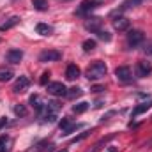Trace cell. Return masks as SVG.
I'll use <instances>...</instances> for the list:
<instances>
[{
    "label": "cell",
    "mask_w": 152,
    "mask_h": 152,
    "mask_svg": "<svg viewBox=\"0 0 152 152\" xmlns=\"http://www.w3.org/2000/svg\"><path fill=\"white\" fill-rule=\"evenodd\" d=\"M113 115H117V112H115V110H112V112H108V113H104L103 117H101V122L108 120V118H110V117H113Z\"/></svg>",
    "instance_id": "32"
},
{
    "label": "cell",
    "mask_w": 152,
    "mask_h": 152,
    "mask_svg": "<svg viewBox=\"0 0 152 152\" xmlns=\"http://www.w3.org/2000/svg\"><path fill=\"white\" fill-rule=\"evenodd\" d=\"M80 75H81V71L76 64H69L66 67V78L67 80H76V78H80Z\"/></svg>",
    "instance_id": "15"
},
{
    "label": "cell",
    "mask_w": 152,
    "mask_h": 152,
    "mask_svg": "<svg viewBox=\"0 0 152 152\" xmlns=\"http://www.w3.org/2000/svg\"><path fill=\"white\" fill-rule=\"evenodd\" d=\"M7 124H9V120H7V117H2V118H0V129H4V127H5Z\"/></svg>",
    "instance_id": "34"
},
{
    "label": "cell",
    "mask_w": 152,
    "mask_h": 152,
    "mask_svg": "<svg viewBox=\"0 0 152 152\" xmlns=\"http://www.w3.org/2000/svg\"><path fill=\"white\" fill-rule=\"evenodd\" d=\"M152 108V99H147V101H143V103H140L138 106H134L133 108V112H131V117L134 118V117H138V115L145 113V112H149Z\"/></svg>",
    "instance_id": "12"
},
{
    "label": "cell",
    "mask_w": 152,
    "mask_h": 152,
    "mask_svg": "<svg viewBox=\"0 0 152 152\" xmlns=\"http://www.w3.org/2000/svg\"><path fill=\"white\" fill-rule=\"evenodd\" d=\"M96 36L101 39V41H104V42H110V41H112V34H108V32L103 30V28H101L99 32H96Z\"/></svg>",
    "instance_id": "28"
},
{
    "label": "cell",
    "mask_w": 152,
    "mask_h": 152,
    "mask_svg": "<svg viewBox=\"0 0 152 152\" xmlns=\"http://www.w3.org/2000/svg\"><path fill=\"white\" fill-rule=\"evenodd\" d=\"M85 28L90 30V32H94V34L99 32L103 28V18H99V16H88L85 20Z\"/></svg>",
    "instance_id": "6"
},
{
    "label": "cell",
    "mask_w": 152,
    "mask_h": 152,
    "mask_svg": "<svg viewBox=\"0 0 152 152\" xmlns=\"http://www.w3.org/2000/svg\"><path fill=\"white\" fill-rule=\"evenodd\" d=\"M23 58V51L21 50H9L7 51V62L11 64H20Z\"/></svg>",
    "instance_id": "14"
},
{
    "label": "cell",
    "mask_w": 152,
    "mask_h": 152,
    "mask_svg": "<svg viewBox=\"0 0 152 152\" xmlns=\"http://www.w3.org/2000/svg\"><path fill=\"white\" fill-rule=\"evenodd\" d=\"M14 113L18 115V117H27L28 110H27L25 104H14Z\"/></svg>",
    "instance_id": "25"
},
{
    "label": "cell",
    "mask_w": 152,
    "mask_h": 152,
    "mask_svg": "<svg viewBox=\"0 0 152 152\" xmlns=\"http://www.w3.org/2000/svg\"><path fill=\"white\" fill-rule=\"evenodd\" d=\"M12 76H14L12 67H5V66L0 67V81H9V80H12Z\"/></svg>",
    "instance_id": "17"
},
{
    "label": "cell",
    "mask_w": 152,
    "mask_h": 152,
    "mask_svg": "<svg viewBox=\"0 0 152 152\" xmlns=\"http://www.w3.org/2000/svg\"><path fill=\"white\" fill-rule=\"evenodd\" d=\"M62 58V53L58 50H46L39 55V62H57Z\"/></svg>",
    "instance_id": "7"
},
{
    "label": "cell",
    "mask_w": 152,
    "mask_h": 152,
    "mask_svg": "<svg viewBox=\"0 0 152 152\" xmlns=\"http://www.w3.org/2000/svg\"><path fill=\"white\" fill-rule=\"evenodd\" d=\"M48 81H50V71H44V73L41 75L39 83H41V85H48Z\"/></svg>",
    "instance_id": "30"
},
{
    "label": "cell",
    "mask_w": 152,
    "mask_h": 152,
    "mask_svg": "<svg viewBox=\"0 0 152 152\" xmlns=\"http://www.w3.org/2000/svg\"><path fill=\"white\" fill-rule=\"evenodd\" d=\"M101 4H103V0H83V2L80 4L78 11H76V14H78V16H85V14H88L90 11L97 9Z\"/></svg>",
    "instance_id": "3"
},
{
    "label": "cell",
    "mask_w": 152,
    "mask_h": 152,
    "mask_svg": "<svg viewBox=\"0 0 152 152\" xmlns=\"http://www.w3.org/2000/svg\"><path fill=\"white\" fill-rule=\"evenodd\" d=\"M108 152H117V149H113V147H112V149H108Z\"/></svg>",
    "instance_id": "36"
},
{
    "label": "cell",
    "mask_w": 152,
    "mask_h": 152,
    "mask_svg": "<svg viewBox=\"0 0 152 152\" xmlns=\"http://www.w3.org/2000/svg\"><path fill=\"white\" fill-rule=\"evenodd\" d=\"M57 152H67V151H66V149H64V151H57Z\"/></svg>",
    "instance_id": "37"
},
{
    "label": "cell",
    "mask_w": 152,
    "mask_h": 152,
    "mask_svg": "<svg viewBox=\"0 0 152 152\" xmlns=\"http://www.w3.org/2000/svg\"><path fill=\"white\" fill-rule=\"evenodd\" d=\"M145 41V34L142 32V30H129V34H127V44L131 46V48H136V46H140L142 42Z\"/></svg>",
    "instance_id": "5"
},
{
    "label": "cell",
    "mask_w": 152,
    "mask_h": 152,
    "mask_svg": "<svg viewBox=\"0 0 152 152\" xmlns=\"http://www.w3.org/2000/svg\"><path fill=\"white\" fill-rule=\"evenodd\" d=\"M36 34H39V36H51L53 34V27H50L46 23H37L36 25Z\"/></svg>",
    "instance_id": "16"
},
{
    "label": "cell",
    "mask_w": 152,
    "mask_h": 152,
    "mask_svg": "<svg viewBox=\"0 0 152 152\" xmlns=\"http://www.w3.org/2000/svg\"><path fill=\"white\" fill-rule=\"evenodd\" d=\"M62 104L58 101H48L44 104V113H42V122H48V124H53L58 117V112H60Z\"/></svg>",
    "instance_id": "2"
},
{
    "label": "cell",
    "mask_w": 152,
    "mask_h": 152,
    "mask_svg": "<svg viewBox=\"0 0 152 152\" xmlns=\"http://www.w3.org/2000/svg\"><path fill=\"white\" fill-rule=\"evenodd\" d=\"M96 46H97V42H96L94 39H87V41H83V44H81V48H83V51H85V53L94 51V50H96Z\"/></svg>",
    "instance_id": "20"
},
{
    "label": "cell",
    "mask_w": 152,
    "mask_h": 152,
    "mask_svg": "<svg viewBox=\"0 0 152 152\" xmlns=\"http://www.w3.org/2000/svg\"><path fill=\"white\" fill-rule=\"evenodd\" d=\"M94 106H96V108H101V106H103V101H101V99H97V101H96V104H94Z\"/></svg>",
    "instance_id": "35"
},
{
    "label": "cell",
    "mask_w": 152,
    "mask_h": 152,
    "mask_svg": "<svg viewBox=\"0 0 152 152\" xmlns=\"http://www.w3.org/2000/svg\"><path fill=\"white\" fill-rule=\"evenodd\" d=\"M143 51H145L147 55H152V41H147V42L143 44Z\"/></svg>",
    "instance_id": "31"
},
{
    "label": "cell",
    "mask_w": 152,
    "mask_h": 152,
    "mask_svg": "<svg viewBox=\"0 0 152 152\" xmlns=\"http://www.w3.org/2000/svg\"><path fill=\"white\" fill-rule=\"evenodd\" d=\"M11 151V138L7 134L0 136V152H9Z\"/></svg>",
    "instance_id": "19"
},
{
    "label": "cell",
    "mask_w": 152,
    "mask_h": 152,
    "mask_svg": "<svg viewBox=\"0 0 152 152\" xmlns=\"http://www.w3.org/2000/svg\"><path fill=\"white\" fill-rule=\"evenodd\" d=\"M115 76H117L118 81H124V83L131 81V78H133L131 67H129V66H120V67H117V69H115Z\"/></svg>",
    "instance_id": "8"
},
{
    "label": "cell",
    "mask_w": 152,
    "mask_h": 152,
    "mask_svg": "<svg viewBox=\"0 0 152 152\" xmlns=\"http://www.w3.org/2000/svg\"><path fill=\"white\" fill-rule=\"evenodd\" d=\"M28 103L34 106V110H36L39 115L44 112V104H46V103H42V101H41V97H39L37 94H32V96H30V99H28Z\"/></svg>",
    "instance_id": "13"
},
{
    "label": "cell",
    "mask_w": 152,
    "mask_h": 152,
    "mask_svg": "<svg viewBox=\"0 0 152 152\" xmlns=\"http://www.w3.org/2000/svg\"><path fill=\"white\" fill-rule=\"evenodd\" d=\"M73 124H75V122H73L69 117H64V118H60V122H58V127H60V131H62V133H66V131H67V129H69Z\"/></svg>",
    "instance_id": "21"
},
{
    "label": "cell",
    "mask_w": 152,
    "mask_h": 152,
    "mask_svg": "<svg viewBox=\"0 0 152 152\" xmlns=\"http://www.w3.org/2000/svg\"><path fill=\"white\" fill-rule=\"evenodd\" d=\"M90 136V129H87V131H83V133H80V134H76L75 138L71 140V143H78V142H83L85 138H88Z\"/></svg>",
    "instance_id": "27"
},
{
    "label": "cell",
    "mask_w": 152,
    "mask_h": 152,
    "mask_svg": "<svg viewBox=\"0 0 152 152\" xmlns=\"http://www.w3.org/2000/svg\"><path fill=\"white\" fill-rule=\"evenodd\" d=\"M152 73V64L149 60H140L136 64V76L138 78H147Z\"/></svg>",
    "instance_id": "9"
},
{
    "label": "cell",
    "mask_w": 152,
    "mask_h": 152,
    "mask_svg": "<svg viewBox=\"0 0 152 152\" xmlns=\"http://www.w3.org/2000/svg\"><path fill=\"white\" fill-rule=\"evenodd\" d=\"M108 73V67H106V64L104 62H101V60H96V62H92L90 66H88V69H87V80L88 81H97V80H103L104 76Z\"/></svg>",
    "instance_id": "1"
},
{
    "label": "cell",
    "mask_w": 152,
    "mask_h": 152,
    "mask_svg": "<svg viewBox=\"0 0 152 152\" xmlns=\"http://www.w3.org/2000/svg\"><path fill=\"white\" fill-rule=\"evenodd\" d=\"M90 90H92V92H96V94H99V92H103V90H104V87H101V85H94Z\"/></svg>",
    "instance_id": "33"
},
{
    "label": "cell",
    "mask_w": 152,
    "mask_h": 152,
    "mask_svg": "<svg viewBox=\"0 0 152 152\" xmlns=\"http://www.w3.org/2000/svg\"><path fill=\"white\" fill-rule=\"evenodd\" d=\"M131 27V21L126 18V16H117L113 20V28L118 30V32H124V30H129Z\"/></svg>",
    "instance_id": "11"
},
{
    "label": "cell",
    "mask_w": 152,
    "mask_h": 152,
    "mask_svg": "<svg viewBox=\"0 0 152 152\" xmlns=\"http://www.w3.org/2000/svg\"><path fill=\"white\" fill-rule=\"evenodd\" d=\"M87 110H88V103H85V101L76 103L75 106H73V112H75V113H85Z\"/></svg>",
    "instance_id": "23"
},
{
    "label": "cell",
    "mask_w": 152,
    "mask_h": 152,
    "mask_svg": "<svg viewBox=\"0 0 152 152\" xmlns=\"http://www.w3.org/2000/svg\"><path fill=\"white\" fill-rule=\"evenodd\" d=\"M18 23H20V16H11L5 23H2V25H0V30H2V32H5V30L12 28V27H14V25H18Z\"/></svg>",
    "instance_id": "18"
},
{
    "label": "cell",
    "mask_w": 152,
    "mask_h": 152,
    "mask_svg": "<svg viewBox=\"0 0 152 152\" xmlns=\"http://www.w3.org/2000/svg\"><path fill=\"white\" fill-rule=\"evenodd\" d=\"M80 127H83V124H73V126H71V127H69L66 133H62V136H69L71 133H75L76 129H80Z\"/></svg>",
    "instance_id": "29"
},
{
    "label": "cell",
    "mask_w": 152,
    "mask_h": 152,
    "mask_svg": "<svg viewBox=\"0 0 152 152\" xmlns=\"http://www.w3.org/2000/svg\"><path fill=\"white\" fill-rule=\"evenodd\" d=\"M28 87H30V80H28L27 76L21 75L18 80H16V83H14V87H12V92H16V94H21V92H25Z\"/></svg>",
    "instance_id": "10"
},
{
    "label": "cell",
    "mask_w": 152,
    "mask_h": 152,
    "mask_svg": "<svg viewBox=\"0 0 152 152\" xmlns=\"http://www.w3.org/2000/svg\"><path fill=\"white\" fill-rule=\"evenodd\" d=\"M142 4V0H126L124 4H122V7H120V11H126V9H131V7H136V5H140Z\"/></svg>",
    "instance_id": "26"
},
{
    "label": "cell",
    "mask_w": 152,
    "mask_h": 152,
    "mask_svg": "<svg viewBox=\"0 0 152 152\" xmlns=\"http://www.w3.org/2000/svg\"><path fill=\"white\" fill-rule=\"evenodd\" d=\"M81 94H83V90H81L80 87H73V88H67V94H66V96H67L69 99H76V97H80Z\"/></svg>",
    "instance_id": "22"
},
{
    "label": "cell",
    "mask_w": 152,
    "mask_h": 152,
    "mask_svg": "<svg viewBox=\"0 0 152 152\" xmlns=\"http://www.w3.org/2000/svg\"><path fill=\"white\" fill-rule=\"evenodd\" d=\"M32 7L37 11H46L48 9V0H32Z\"/></svg>",
    "instance_id": "24"
},
{
    "label": "cell",
    "mask_w": 152,
    "mask_h": 152,
    "mask_svg": "<svg viewBox=\"0 0 152 152\" xmlns=\"http://www.w3.org/2000/svg\"><path fill=\"white\" fill-rule=\"evenodd\" d=\"M46 90H48V94H51V96H55V97H62V96L67 94V88H66V85H64L62 81L48 83V85H46Z\"/></svg>",
    "instance_id": "4"
}]
</instances>
